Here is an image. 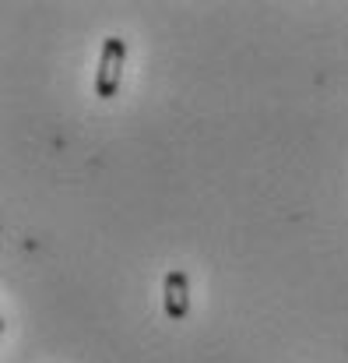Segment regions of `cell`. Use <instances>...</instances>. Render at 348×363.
<instances>
[{
  "label": "cell",
  "mask_w": 348,
  "mask_h": 363,
  "mask_svg": "<svg viewBox=\"0 0 348 363\" xmlns=\"http://www.w3.org/2000/svg\"><path fill=\"white\" fill-rule=\"evenodd\" d=\"M162 307L173 321H183L190 311V282L183 272H169L162 279Z\"/></svg>",
  "instance_id": "7a4b0ae2"
},
{
  "label": "cell",
  "mask_w": 348,
  "mask_h": 363,
  "mask_svg": "<svg viewBox=\"0 0 348 363\" xmlns=\"http://www.w3.org/2000/svg\"><path fill=\"white\" fill-rule=\"evenodd\" d=\"M123 60H127V46L123 39L110 35L103 43V57H99V71H95V96L99 99H113L120 92V78H123Z\"/></svg>",
  "instance_id": "6da1fadb"
}]
</instances>
